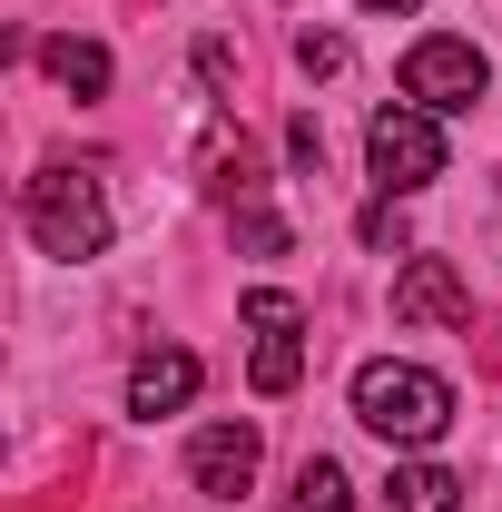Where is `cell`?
Here are the masks:
<instances>
[{
    "label": "cell",
    "instance_id": "12",
    "mask_svg": "<svg viewBox=\"0 0 502 512\" xmlns=\"http://www.w3.org/2000/svg\"><path fill=\"white\" fill-rule=\"evenodd\" d=\"M286 512H355V493H345V463L306 453V463H296V493H286Z\"/></svg>",
    "mask_w": 502,
    "mask_h": 512
},
{
    "label": "cell",
    "instance_id": "5",
    "mask_svg": "<svg viewBox=\"0 0 502 512\" xmlns=\"http://www.w3.org/2000/svg\"><path fill=\"white\" fill-rule=\"evenodd\" d=\"M247 325H256V394H296L306 375V306L286 286H247Z\"/></svg>",
    "mask_w": 502,
    "mask_h": 512
},
{
    "label": "cell",
    "instance_id": "8",
    "mask_svg": "<svg viewBox=\"0 0 502 512\" xmlns=\"http://www.w3.org/2000/svg\"><path fill=\"white\" fill-rule=\"evenodd\" d=\"M197 188H207V197H237V207L266 188V178H256V138L237 119H217V109H197Z\"/></svg>",
    "mask_w": 502,
    "mask_h": 512
},
{
    "label": "cell",
    "instance_id": "18",
    "mask_svg": "<svg viewBox=\"0 0 502 512\" xmlns=\"http://www.w3.org/2000/svg\"><path fill=\"white\" fill-rule=\"evenodd\" d=\"M365 10H375V20H414L424 0H365Z\"/></svg>",
    "mask_w": 502,
    "mask_h": 512
},
{
    "label": "cell",
    "instance_id": "11",
    "mask_svg": "<svg viewBox=\"0 0 502 512\" xmlns=\"http://www.w3.org/2000/svg\"><path fill=\"white\" fill-rule=\"evenodd\" d=\"M40 60H50V79L79 89V99H99V89H109V50H99V40H40Z\"/></svg>",
    "mask_w": 502,
    "mask_h": 512
},
{
    "label": "cell",
    "instance_id": "6",
    "mask_svg": "<svg viewBox=\"0 0 502 512\" xmlns=\"http://www.w3.org/2000/svg\"><path fill=\"white\" fill-rule=\"evenodd\" d=\"M394 325H463V335H473V286H463L443 256H404V276H394Z\"/></svg>",
    "mask_w": 502,
    "mask_h": 512
},
{
    "label": "cell",
    "instance_id": "10",
    "mask_svg": "<svg viewBox=\"0 0 502 512\" xmlns=\"http://www.w3.org/2000/svg\"><path fill=\"white\" fill-rule=\"evenodd\" d=\"M384 512H463V483H453L443 463H394V483H384Z\"/></svg>",
    "mask_w": 502,
    "mask_h": 512
},
{
    "label": "cell",
    "instance_id": "16",
    "mask_svg": "<svg viewBox=\"0 0 502 512\" xmlns=\"http://www.w3.org/2000/svg\"><path fill=\"white\" fill-rule=\"evenodd\" d=\"M286 148H296V168H306V178L325 168V128H315V119H296V128H286Z\"/></svg>",
    "mask_w": 502,
    "mask_h": 512
},
{
    "label": "cell",
    "instance_id": "2",
    "mask_svg": "<svg viewBox=\"0 0 502 512\" xmlns=\"http://www.w3.org/2000/svg\"><path fill=\"white\" fill-rule=\"evenodd\" d=\"M355 424H365V434H384V444H434L443 424H453V384L424 375V365L375 355V365L355 375Z\"/></svg>",
    "mask_w": 502,
    "mask_h": 512
},
{
    "label": "cell",
    "instance_id": "7",
    "mask_svg": "<svg viewBox=\"0 0 502 512\" xmlns=\"http://www.w3.org/2000/svg\"><path fill=\"white\" fill-rule=\"evenodd\" d=\"M256 424L247 414H227V424H207V434H197L188 444V473H197V493H207V503H237V493H247L256 483Z\"/></svg>",
    "mask_w": 502,
    "mask_h": 512
},
{
    "label": "cell",
    "instance_id": "3",
    "mask_svg": "<svg viewBox=\"0 0 502 512\" xmlns=\"http://www.w3.org/2000/svg\"><path fill=\"white\" fill-rule=\"evenodd\" d=\"M365 158H375V188H384V197L434 188V178H443V128H434V109H414V99L375 109V128H365Z\"/></svg>",
    "mask_w": 502,
    "mask_h": 512
},
{
    "label": "cell",
    "instance_id": "9",
    "mask_svg": "<svg viewBox=\"0 0 502 512\" xmlns=\"http://www.w3.org/2000/svg\"><path fill=\"white\" fill-rule=\"evenodd\" d=\"M188 394H197V355H188V345H158V355H138V365H128V414H148V424H158V414H178Z\"/></svg>",
    "mask_w": 502,
    "mask_h": 512
},
{
    "label": "cell",
    "instance_id": "14",
    "mask_svg": "<svg viewBox=\"0 0 502 512\" xmlns=\"http://www.w3.org/2000/svg\"><path fill=\"white\" fill-rule=\"evenodd\" d=\"M296 69L335 79V69H345V40H335V30H306V40H296Z\"/></svg>",
    "mask_w": 502,
    "mask_h": 512
},
{
    "label": "cell",
    "instance_id": "4",
    "mask_svg": "<svg viewBox=\"0 0 502 512\" xmlns=\"http://www.w3.org/2000/svg\"><path fill=\"white\" fill-rule=\"evenodd\" d=\"M483 89H493V60H483L473 40H414V50H404V99L434 109V119L443 109H473Z\"/></svg>",
    "mask_w": 502,
    "mask_h": 512
},
{
    "label": "cell",
    "instance_id": "17",
    "mask_svg": "<svg viewBox=\"0 0 502 512\" xmlns=\"http://www.w3.org/2000/svg\"><path fill=\"white\" fill-rule=\"evenodd\" d=\"M197 69H207V79L227 89V79H237V50H227V40H197Z\"/></svg>",
    "mask_w": 502,
    "mask_h": 512
},
{
    "label": "cell",
    "instance_id": "13",
    "mask_svg": "<svg viewBox=\"0 0 502 512\" xmlns=\"http://www.w3.org/2000/svg\"><path fill=\"white\" fill-rule=\"evenodd\" d=\"M355 237H365V247H404V217H394V197H375V207H365V217H355Z\"/></svg>",
    "mask_w": 502,
    "mask_h": 512
},
{
    "label": "cell",
    "instance_id": "15",
    "mask_svg": "<svg viewBox=\"0 0 502 512\" xmlns=\"http://www.w3.org/2000/svg\"><path fill=\"white\" fill-rule=\"evenodd\" d=\"M237 237H247L256 256H276V247H286V227H276V217H266V207H256V197H247V207H237Z\"/></svg>",
    "mask_w": 502,
    "mask_h": 512
},
{
    "label": "cell",
    "instance_id": "1",
    "mask_svg": "<svg viewBox=\"0 0 502 512\" xmlns=\"http://www.w3.org/2000/svg\"><path fill=\"white\" fill-rule=\"evenodd\" d=\"M20 217H30L40 256H69V266H89V256L109 247V197H99V168L89 158H50L20 188Z\"/></svg>",
    "mask_w": 502,
    "mask_h": 512
}]
</instances>
